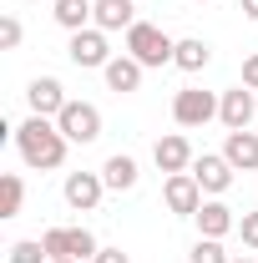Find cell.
<instances>
[{
    "label": "cell",
    "mask_w": 258,
    "mask_h": 263,
    "mask_svg": "<svg viewBox=\"0 0 258 263\" xmlns=\"http://www.w3.org/2000/svg\"><path fill=\"white\" fill-rule=\"evenodd\" d=\"M152 162H157V172H188L193 167V147H188V137L182 132H167V137H157V147H152Z\"/></svg>",
    "instance_id": "30bf717a"
},
{
    "label": "cell",
    "mask_w": 258,
    "mask_h": 263,
    "mask_svg": "<svg viewBox=\"0 0 258 263\" xmlns=\"http://www.w3.org/2000/svg\"><path fill=\"white\" fill-rule=\"evenodd\" d=\"M66 101H71V97L61 91V81H56V76H35L31 86H26V106H31V117H51V122H56Z\"/></svg>",
    "instance_id": "9c48e42d"
},
{
    "label": "cell",
    "mask_w": 258,
    "mask_h": 263,
    "mask_svg": "<svg viewBox=\"0 0 258 263\" xmlns=\"http://www.w3.org/2000/svg\"><path fill=\"white\" fill-rule=\"evenodd\" d=\"M258 117V101L248 86H233V91H223L218 97V122H223L228 132H248V122Z\"/></svg>",
    "instance_id": "ba28073f"
},
{
    "label": "cell",
    "mask_w": 258,
    "mask_h": 263,
    "mask_svg": "<svg viewBox=\"0 0 258 263\" xmlns=\"http://www.w3.org/2000/svg\"><path fill=\"white\" fill-rule=\"evenodd\" d=\"M51 263H81V258H51Z\"/></svg>",
    "instance_id": "f1b7e54d"
},
{
    "label": "cell",
    "mask_w": 258,
    "mask_h": 263,
    "mask_svg": "<svg viewBox=\"0 0 258 263\" xmlns=\"http://www.w3.org/2000/svg\"><path fill=\"white\" fill-rule=\"evenodd\" d=\"M91 263H132V258H127V253H122V248H101V253H97V258H91Z\"/></svg>",
    "instance_id": "4316f807"
},
{
    "label": "cell",
    "mask_w": 258,
    "mask_h": 263,
    "mask_svg": "<svg viewBox=\"0 0 258 263\" xmlns=\"http://www.w3.org/2000/svg\"><path fill=\"white\" fill-rule=\"evenodd\" d=\"M21 21H15V15H0V46H5V51H15V46H21Z\"/></svg>",
    "instance_id": "cb8c5ba5"
},
{
    "label": "cell",
    "mask_w": 258,
    "mask_h": 263,
    "mask_svg": "<svg viewBox=\"0 0 258 263\" xmlns=\"http://www.w3.org/2000/svg\"><path fill=\"white\" fill-rule=\"evenodd\" d=\"M61 193H66V202H71L76 213H91L101 202V193H106V182H101V172H71Z\"/></svg>",
    "instance_id": "8fae6325"
},
{
    "label": "cell",
    "mask_w": 258,
    "mask_h": 263,
    "mask_svg": "<svg viewBox=\"0 0 258 263\" xmlns=\"http://www.w3.org/2000/svg\"><path fill=\"white\" fill-rule=\"evenodd\" d=\"M233 263H253V258H233Z\"/></svg>",
    "instance_id": "f546056e"
},
{
    "label": "cell",
    "mask_w": 258,
    "mask_h": 263,
    "mask_svg": "<svg viewBox=\"0 0 258 263\" xmlns=\"http://www.w3.org/2000/svg\"><path fill=\"white\" fill-rule=\"evenodd\" d=\"M208 61H213V46H208L202 35H188V41H177V56H172V66H177V71H202Z\"/></svg>",
    "instance_id": "ac0fdd59"
},
{
    "label": "cell",
    "mask_w": 258,
    "mask_h": 263,
    "mask_svg": "<svg viewBox=\"0 0 258 263\" xmlns=\"http://www.w3.org/2000/svg\"><path fill=\"white\" fill-rule=\"evenodd\" d=\"M137 157H127V152H117V157H106V167H101V182L112 187V193H132L137 187Z\"/></svg>",
    "instance_id": "e0dca14e"
},
{
    "label": "cell",
    "mask_w": 258,
    "mask_h": 263,
    "mask_svg": "<svg viewBox=\"0 0 258 263\" xmlns=\"http://www.w3.org/2000/svg\"><path fill=\"white\" fill-rule=\"evenodd\" d=\"M188 263H233V258L223 253V238H197L193 253H188Z\"/></svg>",
    "instance_id": "44dd1931"
},
{
    "label": "cell",
    "mask_w": 258,
    "mask_h": 263,
    "mask_svg": "<svg viewBox=\"0 0 258 263\" xmlns=\"http://www.w3.org/2000/svg\"><path fill=\"white\" fill-rule=\"evenodd\" d=\"M193 5H208V0H193Z\"/></svg>",
    "instance_id": "4dcf8cb0"
},
{
    "label": "cell",
    "mask_w": 258,
    "mask_h": 263,
    "mask_svg": "<svg viewBox=\"0 0 258 263\" xmlns=\"http://www.w3.org/2000/svg\"><path fill=\"white\" fill-rule=\"evenodd\" d=\"M97 26L106 35L112 31H132V26H137V0H97Z\"/></svg>",
    "instance_id": "2e32d148"
},
{
    "label": "cell",
    "mask_w": 258,
    "mask_h": 263,
    "mask_svg": "<svg viewBox=\"0 0 258 263\" xmlns=\"http://www.w3.org/2000/svg\"><path fill=\"white\" fill-rule=\"evenodd\" d=\"M238 10H243L248 21H258V0H238Z\"/></svg>",
    "instance_id": "83f0119b"
},
{
    "label": "cell",
    "mask_w": 258,
    "mask_h": 263,
    "mask_svg": "<svg viewBox=\"0 0 258 263\" xmlns=\"http://www.w3.org/2000/svg\"><path fill=\"white\" fill-rule=\"evenodd\" d=\"M41 243H46L51 258H71V228H46V233H41Z\"/></svg>",
    "instance_id": "7402d4cb"
},
{
    "label": "cell",
    "mask_w": 258,
    "mask_h": 263,
    "mask_svg": "<svg viewBox=\"0 0 258 263\" xmlns=\"http://www.w3.org/2000/svg\"><path fill=\"white\" fill-rule=\"evenodd\" d=\"M188 172L197 177V187H202V193H213V197H223L228 187H233V162H228L223 152H202V157H193Z\"/></svg>",
    "instance_id": "8992f818"
},
{
    "label": "cell",
    "mask_w": 258,
    "mask_h": 263,
    "mask_svg": "<svg viewBox=\"0 0 258 263\" xmlns=\"http://www.w3.org/2000/svg\"><path fill=\"white\" fill-rule=\"evenodd\" d=\"M10 137H15V152H21V162L35 167V172H56V167L66 162V147H71L51 117H26V122L10 132Z\"/></svg>",
    "instance_id": "6da1fadb"
},
{
    "label": "cell",
    "mask_w": 258,
    "mask_h": 263,
    "mask_svg": "<svg viewBox=\"0 0 258 263\" xmlns=\"http://www.w3.org/2000/svg\"><path fill=\"white\" fill-rule=\"evenodd\" d=\"M66 56H71V66H81V71H106V61H112L106 31H101V26L76 31V35H71V46H66Z\"/></svg>",
    "instance_id": "5b68a950"
},
{
    "label": "cell",
    "mask_w": 258,
    "mask_h": 263,
    "mask_svg": "<svg viewBox=\"0 0 258 263\" xmlns=\"http://www.w3.org/2000/svg\"><path fill=\"white\" fill-rule=\"evenodd\" d=\"M213 117H218V97L202 91V86H182L172 97V122L177 127H208Z\"/></svg>",
    "instance_id": "277c9868"
},
{
    "label": "cell",
    "mask_w": 258,
    "mask_h": 263,
    "mask_svg": "<svg viewBox=\"0 0 258 263\" xmlns=\"http://www.w3.org/2000/svg\"><path fill=\"white\" fill-rule=\"evenodd\" d=\"M238 233H243V248L258 253V213H243V218H238Z\"/></svg>",
    "instance_id": "d4e9b609"
},
{
    "label": "cell",
    "mask_w": 258,
    "mask_h": 263,
    "mask_svg": "<svg viewBox=\"0 0 258 263\" xmlns=\"http://www.w3.org/2000/svg\"><path fill=\"white\" fill-rule=\"evenodd\" d=\"M243 86H248V91H258V51L243 61Z\"/></svg>",
    "instance_id": "484cf974"
},
{
    "label": "cell",
    "mask_w": 258,
    "mask_h": 263,
    "mask_svg": "<svg viewBox=\"0 0 258 263\" xmlns=\"http://www.w3.org/2000/svg\"><path fill=\"white\" fill-rule=\"evenodd\" d=\"M21 202H26V182H21L15 172H5V177H0V218H15Z\"/></svg>",
    "instance_id": "d6986e66"
},
{
    "label": "cell",
    "mask_w": 258,
    "mask_h": 263,
    "mask_svg": "<svg viewBox=\"0 0 258 263\" xmlns=\"http://www.w3.org/2000/svg\"><path fill=\"white\" fill-rule=\"evenodd\" d=\"M223 157L233 162V172H258V132H228Z\"/></svg>",
    "instance_id": "5bb4252c"
},
{
    "label": "cell",
    "mask_w": 258,
    "mask_h": 263,
    "mask_svg": "<svg viewBox=\"0 0 258 263\" xmlns=\"http://www.w3.org/2000/svg\"><path fill=\"white\" fill-rule=\"evenodd\" d=\"M51 15H56L61 31L76 35V31H86V26H97V0H56Z\"/></svg>",
    "instance_id": "9a60e30c"
},
{
    "label": "cell",
    "mask_w": 258,
    "mask_h": 263,
    "mask_svg": "<svg viewBox=\"0 0 258 263\" xmlns=\"http://www.w3.org/2000/svg\"><path fill=\"white\" fill-rule=\"evenodd\" d=\"M10 263H51V253L41 238H21V243H10Z\"/></svg>",
    "instance_id": "ffe728a7"
},
{
    "label": "cell",
    "mask_w": 258,
    "mask_h": 263,
    "mask_svg": "<svg viewBox=\"0 0 258 263\" xmlns=\"http://www.w3.org/2000/svg\"><path fill=\"white\" fill-rule=\"evenodd\" d=\"M127 56H137L142 66H167L177 56V41L162 31V26H147V21H137L127 31Z\"/></svg>",
    "instance_id": "7a4b0ae2"
},
{
    "label": "cell",
    "mask_w": 258,
    "mask_h": 263,
    "mask_svg": "<svg viewBox=\"0 0 258 263\" xmlns=\"http://www.w3.org/2000/svg\"><path fill=\"white\" fill-rule=\"evenodd\" d=\"M162 202L177 213V218H193L197 208H202V187H197L193 172H172L167 182H162Z\"/></svg>",
    "instance_id": "52a82bcc"
},
{
    "label": "cell",
    "mask_w": 258,
    "mask_h": 263,
    "mask_svg": "<svg viewBox=\"0 0 258 263\" xmlns=\"http://www.w3.org/2000/svg\"><path fill=\"white\" fill-rule=\"evenodd\" d=\"M142 71H147V66L137 61V56H112L101 76H106V86H112L117 97H127V91H137V86H142Z\"/></svg>",
    "instance_id": "7c38bea8"
},
{
    "label": "cell",
    "mask_w": 258,
    "mask_h": 263,
    "mask_svg": "<svg viewBox=\"0 0 258 263\" xmlns=\"http://www.w3.org/2000/svg\"><path fill=\"white\" fill-rule=\"evenodd\" d=\"M101 243L91 238V228H71V258H97Z\"/></svg>",
    "instance_id": "603a6c76"
},
{
    "label": "cell",
    "mask_w": 258,
    "mask_h": 263,
    "mask_svg": "<svg viewBox=\"0 0 258 263\" xmlns=\"http://www.w3.org/2000/svg\"><path fill=\"white\" fill-rule=\"evenodd\" d=\"M56 127H61L66 142L86 147V142H97V137H101V111L91 106V101H66L61 117H56Z\"/></svg>",
    "instance_id": "3957f363"
},
{
    "label": "cell",
    "mask_w": 258,
    "mask_h": 263,
    "mask_svg": "<svg viewBox=\"0 0 258 263\" xmlns=\"http://www.w3.org/2000/svg\"><path fill=\"white\" fill-rule=\"evenodd\" d=\"M193 223H197L202 238H228V233L238 228V218H233V208H228V202H202V208L193 213Z\"/></svg>",
    "instance_id": "4fadbf2b"
}]
</instances>
